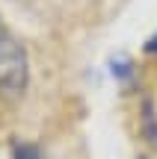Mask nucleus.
Instances as JSON below:
<instances>
[{
  "instance_id": "nucleus-1",
  "label": "nucleus",
  "mask_w": 157,
  "mask_h": 159,
  "mask_svg": "<svg viewBox=\"0 0 157 159\" xmlns=\"http://www.w3.org/2000/svg\"><path fill=\"white\" fill-rule=\"evenodd\" d=\"M27 53L15 35L0 24V94H18L27 85Z\"/></svg>"
},
{
  "instance_id": "nucleus-2",
  "label": "nucleus",
  "mask_w": 157,
  "mask_h": 159,
  "mask_svg": "<svg viewBox=\"0 0 157 159\" xmlns=\"http://www.w3.org/2000/svg\"><path fill=\"white\" fill-rule=\"evenodd\" d=\"M18 159H39L33 148H18Z\"/></svg>"
}]
</instances>
